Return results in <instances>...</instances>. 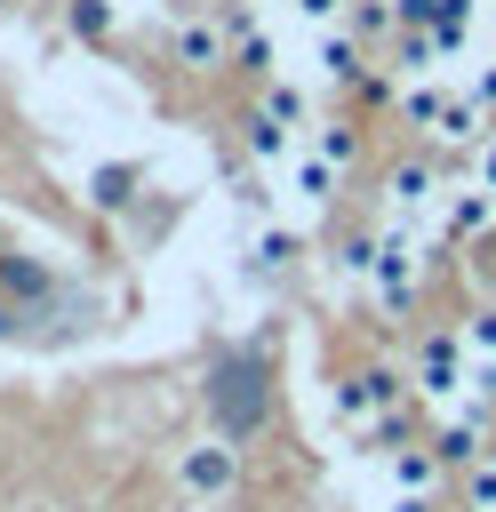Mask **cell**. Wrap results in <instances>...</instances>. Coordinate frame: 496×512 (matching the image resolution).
<instances>
[{
  "label": "cell",
  "mask_w": 496,
  "mask_h": 512,
  "mask_svg": "<svg viewBox=\"0 0 496 512\" xmlns=\"http://www.w3.org/2000/svg\"><path fill=\"white\" fill-rule=\"evenodd\" d=\"M432 216H440L448 240H480V232L496 224V192H488L480 176H456V184H440V208H432Z\"/></svg>",
  "instance_id": "cell-5"
},
{
  "label": "cell",
  "mask_w": 496,
  "mask_h": 512,
  "mask_svg": "<svg viewBox=\"0 0 496 512\" xmlns=\"http://www.w3.org/2000/svg\"><path fill=\"white\" fill-rule=\"evenodd\" d=\"M248 152H256L264 168H288V152H296V128H288V120H272V112H256V120H248Z\"/></svg>",
  "instance_id": "cell-13"
},
{
  "label": "cell",
  "mask_w": 496,
  "mask_h": 512,
  "mask_svg": "<svg viewBox=\"0 0 496 512\" xmlns=\"http://www.w3.org/2000/svg\"><path fill=\"white\" fill-rule=\"evenodd\" d=\"M112 24H120V8H112V0H72V32H80V40H104Z\"/></svg>",
  "instance_id": "cell-20"
},
{
  "label": "cell",
  "mask_w": 496,
  "mask_h": 512,
  "mask_svg": "<svg viewBox=\"0 0 496 512\" xmlns=\"http://www.w3.org/2000/svg\"><path fill=\"white\" fill-rule=\"evenodd\" d=\"M392 56H400V72H408V80H432V64H440V40H432V32H416V24H400Z\"/></svg>",
  "instance_id": "cell-15"
},
{
  "label": "cell",
  "mask_w": 496,
  "mask_h": 512,
  "mask_svg": "<svg viewBox=\"0 0 496 512\" xmlns=\"http://www.w3.org/2000/svg\"><path fill=\"white\" fill-rule=\"evenodd\" d=\"M472 176H480V184H488V192H496V128H488V136H480V144H472Z\"/></svg>",
  "instance_id": "cell-24"
},
{
  "label": "cell",
  "mask_w": 496,
  "mask_h": 512,
  "mask_svg": "<svg viewBox=\"0 0 496 512\" xmlns=\"http://www.w3.org/2000/svg\"><path fill=\"white\" fill-rule=\"evenodd\" d=\"M432 208H440V168H432V160H400V168L384 176V216L416 232V216H432Z\"/></svg>",
  "instance_id": "cell-4"
},
{
  "label": "cell",
  "mask_w": 496,
  "mask_h": 512,
  "mask_svg": "<svg viewBox=\"0 0 496 512\" xmlns=\"http://www.w3.org/2000/svg\"><path fill=\"white\" fill-rule=\"evenodd\" d=\"M456 344L480 360V368H496V304H480V312H464V328H456Z\"/></svg>",
  "instance_id": "cell-16"
},
{
  "label": "cell",
  "mask_w": 496,
  "mask_h": 512,
  "mask_svg": "<svg viewBox=\"0 0 496 512\" xmlns=\"http://www.w3.org/2000/svg\"><path fill=\"white\" fill-rule=\"evenodd\" d=\"M344 32L352 40H400V8L392 0H344Z\"/></svg>",
  "instance_id": "cell-12"
},
{
  "label": "cell",
  "mask_w": 496,
  "mask_h": 512,
  "mask_svg": "<svg viewBox=\"0 0 496 512\" xmlns=\"http://www.w3.org/2000/svg\"><path fill=\"white\" fill-rule=\"evenodd\" d=\"M432 456H440V464H480V456H488V408H472V400H456V408H440V432H432Z\"/></svg>",
  "instance_id": "cell-6"
},
{
  "label": "cell",
  "mask_w": 496,
  "mask_h": 512,
  "mask_svg": "<svg viewBox=\"0 0 496 512\" xmlns=\"http://www.w3.org/2000/svg\"><path fill=\"white\" fill-rule=\"evenodd\" d=\"M384 472H392V496H432L448 464L432 456V440H416V448H392V456H384Z\"/></svg>",
  "instance_id": "cell-9"
},
{
  "label": "cell",
  "mask_w": 496,
  "mask_h": 512,
  "mask_svg": "<svg viewBox=\"0 0 496 512\" xmlns=\"http://www.w3.org/2000/svg\"><path fill=\"white\" fill-rule=\"evenodd\" d=\"M400 408H408L400 368H352V376L336 384V416H344L360 440H392V432H400Z\"/></svg>",
  "instance_id": "cell-1"
},
{
  "label": "cell",
  "mask_w": 496,
  "mask_h": 512,
  "mask_svg": "<svg viewBox=\"0 0 496 512\" xmlns=\"http://www.w3.org/2000/svg\"><path fill=\"white\" fill-rule=\"evenodd\" d=\"M336 176H344V168H328L312 144H296V152H288V168H280V184H288L304 208H328V200H336Z\"/></svg>",
  "instance_id": "cell-8"
},
{
  "label": "cell",
  "mask_w": 496,
  "mask_h": 512,
  "mask_svg": "<svg viewBox=\"0 0 496 512\" xmlns=\"http://www.w3.org/2000/svg\"><path fill=\"white\" fill-rule=\"evenodd\" d=\"M336 264H344V280H360V288H368V264H376V232H352V240L336 248Z\"/></svg>",
  "instance_id": "cell-21"
},
{
  "label": "cell",
  "mask_w": 496,
  "mask_h": 512,
  "mask_svg": "<svg viewBox=\"0 0 496 512\" xmlns=\"http://www.w3.org/2000/svg\"><path fill=\"white\" fill-rule=\"evenodd\" d=\"M432 136H440V144H480V136H488V112H480V96H472V88H448V104H440Z\"/></svg>",
  "instance_id": "cell-11"
},
{
  "label": "cell",
  "mask_w": 496,
  "mask_h": 512,
  "mask_svg": "<svg viewBox=\"0 0 496 512\" xmlns=\"http://www.w3.org/2000/svg\"><path fill=\"white\" fill-rule=\"evenodd\" d=\"M400 104H408V120H416V128H432V120H440V104H448V88H440V80H408V88H400Z\"/></svg>",
  "instance_id": "cell-18"
},
{
  "label": "cell",
  "mask_w": 496,
  "mask_h": 512,
  "mask_svg": "<svg viewBox=\"0 0 496 512\" xmlns=\"http://www.w3.org/2000/svg\"><path fill=\"white\" fill-rule=\"evenodd\" d=\"M256 112H272V120L304 128V88H288V80H264V104H256Z\"/></svg>",
  "instance_id": "cell-19"
},
{
  "label": "cell",
  "mask_w": 496,
  "mask_h": 512,
  "mask_svg": "<svg viewBox=\"0 0 496 512\" xmlns=\"http://www.w3.org/2000/svg\"><path fill=\"white\" fill-rule=\"evenodd\" d=\"M416 288H424L416 232H408V224H384V232H376V264H368V296H376L384 312H408V304H416Z\"/></svg>",
  "instance_id": "cell-2"
},
{
  "label": "cell",
  "mask_w": 496,
  "mask_h": 512,
  "mask_svg": "<svg viewBox=\"0 0 496 512\" xmlns=\"http://www.w3.org/2000/svg\"><path fill=\"white\" fill-rule=\"evenodd\" d=\"M296 8V24H312V32H344V0H288Z\"/></svg>",
  "instance_id": "cell-23"
},
{
  "label": "cell",
  "mask_w": 496,
  "mask_h": 512,
  "mask_svg": "<svg viewBox=\"0 0 496 512\" xmlns=\"http://www.w3.org/2000/svg\"><path fill=\"white\" fill-rule=\"evenodd\" d=\"M232 480H240L232 440H192V448H184V488H192V496H224Z\"/></svg>",
  "instance_id": "cell-7"
},
{
  "label": "cell",
  "mask_w": 496,
  "mask_h": 512,
  "mask_svg": "<svg viewBox=\"0 0 496 512\" xmlns=\"http://www.w3.org/2000/svg\"><path fill=\"white\" fill-rule=\"evenodd\" d=\"M312 152H320L328 168H352V160H360V136L336 128V120H320V128H312Z\"/></svg>",
  "instance_id": "cell-17"
},
{
  "label": "cell",
  "mask_w": 496,
  "mask_h": 512,
  "mask_svg": "<svg viewBox=\"0 0 496 512\" xmlns=\"http://www.w3.org/2000/svg\"><path fill=\"white\" fill-rule=\"evenodd\" d=\"M224 24L216 16H192V24H176V64H192V72H216L224 64Z\"/></svg>",
  "instance_id": "cell-10"
},
{
  "label": "cell",
  "mask_w": 496,
  "mask_h": 512,
  "mask_svg": "<svg viewBox=\"0 0 496 512\" xmlns=\"http://www.w3.org/2000/svg\"><path fill=\"white\" fill-rule=\"evenodd\" d=\"M472 96H480V112H496V64H488V72H472Z\"/></svg>",
  "instance_id": "cell-25"
},
{
  "label": "cell",
  "mask_w": 496,
  "mask_h": 512,
  "mask_svg": "<svg viewBox=\"0 0 496 512\" xmlns=\"http://www.w3.org/2000/svg\"><path fill=\"white\" fill-rule=\"evenodd\" d=\"M464 488H472V512H496V448H488V456L464 472Z\"/></svg>",
  "instance_id": "cell-22"
},
{
  "label": "cell",
  "mask_w": 496,
  "mask_h": 512,
  "mask_svg": "<svg viewBox=\"0 0 496 512\" xmlns=\"http://www.w3.org/2000/svg\"><path fill=\"white\" fill-rule=\"evenodd\" d=\"M320 80H368V64H360V40H352V32H320Z\"/></svg>",
  "instance_id": "cell-14"
},
{
  "label": "cell",
  "mask_w": 496,
  "mask_h": 512,
  "mask_svg": "<svg viewBox=\"0 0 496 512\" xmlns=\"http://www.w3.org/2000/svg\"><path fill=\"white\" fill-rule=\"evenodd\" d=\"M464 360H472V352H464L456 336H424L416 360H408V392L432 400V408H456V400L472 392V368H464Z\"/></svg>",
  "instance_id": "cell-3"
}]
</instances>
